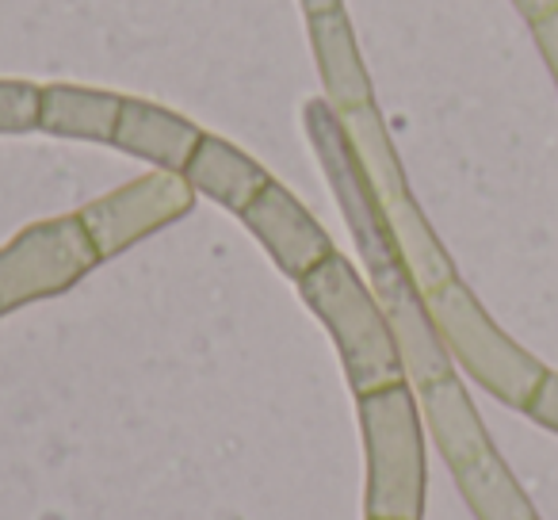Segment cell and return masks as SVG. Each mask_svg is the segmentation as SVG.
Segmentation results:
<instances>
[{
	"label": "cell",
	"instance_id": "obj_1",
	"mask_svg": "<svg viewBox=\"0 0 558 520\" xmlns=\"http://www.w3.org/2000/svg\"><path fill=\"white\" fill-rule=\"evenodd\" d=\"M306 134H311L314 154H318L329 188H333L337 203H341L344 222H349L352 238H356V249L367 268V283H372V291L379 295L383 311L425 295V291L413 283L402 253H398L387 210H383V199H379V192H375L372 177H367L364 161H360L356 149H352L341 111L329 100H311L306 104Z\"/></svg>",
	"mask_w": 558,
	"mask_h": 520
},
{
	"label": "cell",
	"instance_id": "obj_2",
	"mask_svg": "<svg viewBox=\"0 0 558 520\" xmlns=\"http://www.w3.org/2000/svg\"><path fill=\"white\" fill-rule=\"evenodd\" d=\"M299 291L333 337L356 398L395 387V383H410L395 326H390L379 295L341 253L326 256L314 273H306L299 280Z\"/></svg>",
	"mask_w": 558,
	"mask_h": 520
},
{
	"label": "cell",
	"instance_id": "obj_3",
	"mask_svg": "<svg viewBox=\"0 0 558 520\" xmlns=\"http://www.w3.org/2000/svg\"><path fill=\"white\" fill-rule=\"evenodd\" d=\"M417 402L474 520H539L532 497L520 489V482L505 467L501 451L494 448L456 372L428 383V387H417Z\"/></svg>",
	"mask_w": 558,
	"mask_h": 520
},
{
	"label": "cell",
	"instance_id": "obj_4",
	"mask_svg": "<svg viewBox=\"0 0 558 520\" xmlns=\"http://www.w3.org/2000/svg\"><path fill=\"white\" fill-rule=\"evenodd\" d=\"M367 451V520H421L428 497L425 418L410 383L360 398Z\"/></svg>",
	"mask_w": 558,
	"mask_h": 520
},
{
	"label": "cell",
	"instance_id": "obj_5",
	"mask_svg": "<svg viewBox=\"0 0 558 520\" xmlns=\"http://www.w3.org/2000/svg\"><path fill=\"white\" fill-rule=\"evenodd\" d=\"M425 303L451 364L463 367L486 395H494L509 410H524L547 367L527 349H520L505 329H497V322L482 311V303L459 276L444 288L428 291Z\"/></svg>",
	"mask_w": 558,
	"mask_h": 520
},
{
	"label": "cell",
	"instance_id": "obj_6",
	"mask_svg": "<svg viewBox=\"0 0 558 520\" xmlns=\"http://www.w3.org/2000/svg\"><path fill=\"white\" fill-rule=\"evenodd\" d=\"M100 265L77 215L47 218L20 230L0 249V318L39 299H54Z\"/></svg>",
	"mask_w": 558,
	"mask_h": 520
},
{
	"label": "cell",
	"instance_id": "obj_7",
	"mask_svg": "<svg viewBox=\"0 0 558 520\" xmlns=\"http://www.w3.org/2000/svg\"><path fill=\"white\" fill-rule=\"evenodd\" d=\"M195 203V192L180 172H149V177L131 180L119 192L104 195V199L88 203L85 210H77L81 226L93 238L100 261L119 256L123 249L138 245L142 238L165 230L177 218H184Z\"/></svg>",
	"mask_w": 558,
	"mask_h": 520
},
{
	"label": "cell",
	"instance_id": "obj_8",
	"mask_svg": "<svg viewBox=\"0 0 558 520\" xmlns=\"http://www.w3.org/2000/svg\"><path fill=\"white\" fill-rule=\"evenodd\" d=\"M241 222L253 230V238L268 249V256L276 261V268L291 280H303L306 273L333 256V238L318 226V218L288 192V188L271 180L260 195L245 207Z\"/></svg>",
	"mask_w": 558,
	"mask_h": 520
},
{
	"label": "cell",
	"instance_id": "obj_9",
	"mask_svg": "<svg viewBox=\"0 0 558 520\" xmlns=\"http://www.w3.org/2000/svg\"><path fill=\"white\" fill-rule=\"evenodd\" d=\"M199 138H203V131L192 119L177 116V111L161 108V104L123 96L111 146L131 157H142V161H149L161 172H180V177H184Z\"/></svg>",
	"mask_w": 558,
	"mask_h": 520
},
{
	"label": "cell",
	"instance_id": "obj_10",
	"mask_svg": "<svg viewBox=\"0 0 558 520\" xmlns=\"http://www.w3.org/2000/svg\"><path fill=\"white\" fill-rule=\"evenodd\" d=\"M306 27H311V47L314 58H318V73L322 85H326V96L337 111H360L372 108V81H367L364 70V55H360V43L352 35V24L344 16V9L333 12H318V16H306Z\"/></svg>",
	"mask_w": 558,
	"mask_h": 520
},
{
	"label": "cell",
	"instance_id": "obj_11",
	"mask_svg": "<svg viewBox=\"0 0 558 520\" xmlns=\"http://www.w3.org/2000/svg\"><path fill=\"white\" fill-rule=\"evenodd\" d=\"M184 180L192 184L195 195H207V199H215L218 207L233 210V215H245L248 203L271 184L264 165H256L233 142L215 138V134L199 138V146H195L192 161L184 169Z\"/></svg>",
	"mask_w": 558,
	"mask_h": 520
},
{
	"label": "cell",
	"instance_id": "obj_12",
	"mask_svg": "<svg viewBox=\"0 0 558 520\" xmlns=\"http://www.w3.org/2000/svg\"><path fill=\"white\" fill-rule=\"evenodd\" d=\"M119 108H123V96L104 93V88L47 85L43 88L39 131L58 134V138L108 142L111 146L116 123H119Z\"/></svg>",
	"mask_w": 558,
	"mask_h": 520
},
{
	"label": "cell",
	"instance_id": "obj_13",
	"mask_svg": "<svg viewBox=\"0 0 558 520\" xmlns=\"http://www.w3.org/2000/svg\"><path fill=\"white\" fill-rule=\"evenodd\" d=\"M383 210H387V222H390V230H395L398 253H402L413 283H417L425 295L456 280V265H451L448 249L440 245V238L433 233L428 218L421 215L413 192H402V195H395V199H387Z\"/></svg>",
	"mask_w": 558,
	"mask_h": 520
},
{
	"label": "cell",
	"instance_id": "obj_14",
	"mask_svg": "<svg viewBox=\"0 0 558 520\" xmlns=\"http://www.w3.org/2000/svg\"><path fill=\"white\" fill-rule=\"evenodd\" d=\"M341 119H344V131H349V138H352V149H356L367 177H372L375 192H379V199L387 203V199H395V195L410 192V180H405V172H402V161H398L395 142H390L379 108L372 104V108L344 111Z\"/></svg>",
	"mask_w": 558,
	"mask_h": 520
},
{
	"label": "cell",
	"instance_id": "obj_15",
	"mask_svg": "<svg viewBox=\"0 0 558 520\" xmlns=\"http://www.w3.org/2000/svg\"><path fill=\"white\" fill-rule=\"evenodd\" d=\"M43 88L32 81H0V134L39 131Z\"/></svg>",
	"mask_w": 558,
	"mask_h": 520
},
{
	"label": "cell",
	"instance_id": "obj_16",
	"mask_svg": "<svg viewBox=\"0 0 558 520\" xmlns=\"http://www.w3.org/2000/svg\"><path fill=\"white\" fill-rule=\"evenodd\" d=\"M524 413L547 433H558V372H547L535 387V395L527 398Z\"/></svg>",
	"mask_w": 558,
	"mask_h": 520
},
{
	"label": "cell",
	"instance_id": "obj_17",
	"mask_svg": "<svg viewBox=\"0 0 558 520\" xmlns=\"http://www.w3.org/2000/svg\"><path fill=\"white\" fill-rule=\"evenodd\" d=\"M532 35H535V47H539L543 62H547L550 77H555V88H558V12H550L547 20L532 24Z\"/></svg>",
	"mask_w": 558,
	"mask_h": 520
},
{
	"label": "cell",
	"instance_id": "obj_18",
	"mask_svg": "<svg viewBox=\"0 0 558 520\" xmlns=\"http://www.w3.org/2000/svg\"><path fill=\"white\" fill-rule=\"evenodd\" d=\"M517 4V12L527 20V24H539V20H547L550 12H558V0H512Z\"/></svg>",
	"mask_w": 558,
	"mask_h": 520
},
{
	"label": "cell",
	"instance_id": "obj_19",
	"mask_svg": "<svg viewBox=\"0 0 558 520\" xmlns=\"http://www.w3.org/2000/svg\"><path fill=\"white\" fill-rule=\"evenodd\" d=\"M333 9H341V0H303L306 16H318V12H333Z\"/></svg>",
	"mask_w": 558,
	"mask_h": 520
}]
</instances>
